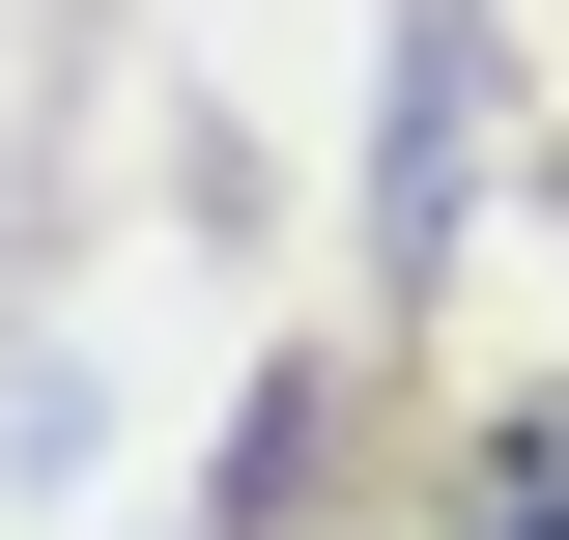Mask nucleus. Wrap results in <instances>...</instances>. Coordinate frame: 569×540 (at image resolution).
Here are the masks:
<instances>
[{
  "instance_id": "f257e3e1",
  "label": "nucleus",
  "mask_w": 569,
  "mask_h": 540,
  "mask_svg": "<svg viewBox=\"0 0 569 540\" xmlns=\"http://www.w3.org/2000/svg\"><path fill=\"white\" fill-rule=\"evenodd\" d=\"M456 540H569V399H512L485 456H456Z\"/></svg>"
}]
</instances>
